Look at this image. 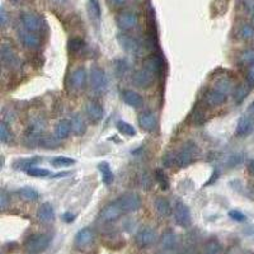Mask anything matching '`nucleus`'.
<instances>
[{
  "instance_id": "48",
  "label": "nucleus",
  "mask_w": 254,
  "mask_h": 254,
  "mask_svg": "<svg viewBox=\"0 0 254 254\" xmlns=\"http://www.w3.org/2000/svg\"><path fill=\"white\" fill-rule=\"evenodd\" d=\"M0 18H1V26L3 27L7 26L8 14H7V10H5V8L4 7H1V10H0Z\"/></svg>"
},
{
  "instance_id": "11",
  "label": "nucleus",
  "mask_w": 254,
  "mask_h": 254,
  "mask_svg": "<svg viewBox=\"0 0 254 254\" xmlns=\"http://www.w3.org/2000/svg\"><path fill=\"white\" fill-rule=\"evenodd\" d=\"M116 23L117 26L119 27V29H122V31H131V29L137 27L138 17L137 14L131 12V10H125V12H122V13L117 16Z\"/></svg>"
},
{
  "instance_id": "15",
  "label": "nucleus",
  "mask_w": 254,
  "mask_h": 254,
  "mask_svg": "<svg viewBox=\"0 0 254 254\" xmlns=\"http://www.w3.org/2000/svg\"><path fill=\"white\" fill-rule=\"evenodd\" d=\"M88 81V74L85 68L75 69L70 75V87L75 90H81L85 88Z\"/></svg>"
},
{
  "instance_id": "32",
  "label": "nucleus",
  "mask_w": 254,
  "mask_h": 254,
  "mask_svg": "<svg viewBox=\"0 0 254 254\" xmlns=\"http://www.w3.org/2000/svg\"><path fill=\"white\" fill-rule=\"evenodd\" d=\"M251 85L248 83L245 84H240L239 87H236V89H235V93H234V99L236 103H241L243 100L247 98V96L249 94V90H251Z\"/></svg>"
},
{
  "instance_id": "51",
  "label": "nucleus",
  "mask_w": 254,
  "mask_h": 254,
  "mask_svg": "<svg viewBox=\"0 0 254 254\" xmlns=\"http://www.w3.org/2000/svg\"><path fill=\"white\" fill-rule=\"evenodd\" d=\"M9 1L12 4H13V5H20V4L22 3L23 0H9Z\"/></svg>"
},
{
  "instance_id": "21",
  "label": "nucleus",
  "mask_w": 254,
  "mask_h": 254,
  "mask_svg": "<svg viewBox=\"0 0 254 254\" xmlns=\"http://www.w3.org/2000/svg\"><path fill=\"white\" fill-rule=\"evenodd\" d=\"M122 99L127 106L134 107V108H140L144 104V99H142L141 94H138L137 92L131 89H126L122 92Z\"/></svg>"
},
{
  "instance_id": "52",
  "label": "nucleus",
  "mask_w": 254,
  "mask_h": 254,
  "mask_svg": "<svg viewBox=\"0 0 254 254\" xmlns=\"http://www.w3.org/2000/svg\"><path fill=\"white\" fill-rule=\"evenodd\" d=\"M160 254H173V249H163Z\"/></svg>"
},
{
  "instance_id": "13",
  "label": "nucleus",
  "mask_w": 254,
  "mask_h": 254,
  "mask_svg": "<svg viewBox=\"0 0 254 254\" xmlns=\"http://www.w3.org/2000/svg\"><path fill=\"white\" fill-rule=\"evenodd\" d=\"M18 37H20L22 45L28 50H37L41 46V37L39 33L29 32V31L20 28L18 31Z\"/></svg>"
},
{
  "instance_id": "1",
  "label": "nucleus",
  "mask_w": 254,
  "mask_h": 254,
  "mask_svg": "<svg viewBox=\"0 0 254 254\" xmlns=\"http://www.w3.org/2000/svg\"><path fill=\"white\" fill-rule=\"evenodd\" d=\"M198 155V148L193 141H187L177 154L174 155V164L179 168L190 165Z\"/></svg>"
},
{
  "instance_id": "40",
  "label": "nucleus",
  "mask_w": 254,
  "mask_h": 254,
  "mask_svg": "<svg viewBox=\"0 0 254 254\" xmlns=\"http://www.w3.org/2000/svg\"><path fill=\"white\" fill-rule=\"evenodd\" d=\"M155 179L158 180L159 186L161 187V190L167 191L168 188H169V180H168V177L167 174H165V172L163 171V169H156L155 171Z\"/></svg>"
},
{
  "instance_id": "24",
  "label": "nucleus",
  "mask_w": 254,
  "mask_h": 254,
  "mask_svg": "<svg viewBox=\"0 0 254 254\" xmlns=\"http://www.w3.org/2000/svg\"><path fill=\"white\" fill-rule=\"evenodd\" d=\"M39 161H42V159L39 156H33V158H24V159H18L13 163V169L14 171H26L28 172L31 168L35 167L36 164H39Z\"/></svg>"
},
{
  "instance_id": "42",
  "label": "nucleus",
  "mask_w": 254,
  "mask_h": 254,
  "mask_svg": "<svg viewBox=\"0 0 254 254\" xmlns=\"http://www.w3.org/2000/svg\"><path fill=\"white\" fill-rule=\"evenodd\" d=\"M28 176L31 177H35V178H45L47 176H50V172L47 169H43V168H37V167H33L31 168L28 172H27Z\"/></svg>"
},
{
  "instance_id": "50",
  "label": "nucleus",
  "mask_w": 254,
  "mask_h": 254,
  "mask_svg": "<svg viewBox=\"0 0 254 254\" xmlns=\"http://www.w3.org/2000/svg\"><path fill=\"white\" fill-rule=\"evenodd\" d=\"M248 172H249L252 177H254V159L248 163Z\"/></svg>"
},
{
  "instance_id": "36",
  "label": "nucleus",
  "mask_w": 254,
  "mask_h": 254,
  "mask_svg": "<svg viewBox=\"0 0 254 254\" xmlns=\"http://www.w3.org/2000/svg\"><path fill=\"white\" fill-rule=\"evenodd\" d=\"M59 142H60V140L56 136L51 135L42 136L41 140H39V145L45 149H56L59 146Z\"/></svg>"
},
{
  "instance_id": "27",
  "label": "nucleus",
  "mask_w": 254,
  "mask_h": 254,
  "mask_svg": "<svg viewBox=\"0 0 254 254\" xmlns=\"http://www.w3.org/2000/svg\"><path fill=\"white\" fill-rule=\"evenodd\" d=\"M98 169L100 172V176H102V180L106 186H110L113 183V179H115V176L112 173V169H111V165L107 163V161H102L98 165Z\"/></svg>"
},
{
  "instance_id": "9",
  "label": "nucleus",
  "mask_w": 254,
  "mask_h": 254,
  "mask_svg": "<svg viewBox=\"0 0 254 254\" xmlns=\"http://www.w3.org/2000/svg\"><path fill=\"white\" fill-rule=\"evenodd\" d=\"M123 210L122 207L119 206L118 201H113V202L108 203V205H106V206L102 209V211H100L99 214V217L102 221L104 222H115L117 221V220L122 216Z\"/></svg>"
},
{
  "instance_id": "8",
  "label": "nucleus",
  "mask_w": 254,
  "mask_h": 254,
  "mask_svg": "<svg viewBox=\"0 0 254 254\" xmlns=\"http://www.w3.org/2000/svg\"><path fill=\"white\" fill-rule=\"evenodd\" d=\"M89 80H90V87L94 92L99 93L102 90H104L107 85V79H106V73L102 68L99 66H92L90 69V74H89Z\"/></svg>"
},
{
  "instance_id": "17",
  "label": "nucleus",
  "mask_w": 254,
  "mask_h": 254,
  "mask_svg": "<svg viewBox=\"0 0 254 254\" xmlns=\"http://www.w3.org/2000/svg\"><path fill=\"white\" fill-rule=\"evenodd\" d=\"M94 240V233L90 228H84L81 230L77 233L74 239V243L78 248H87L88 245H90Z\"/></svg>"
},
{
  "instance_id": "22",
  "label": "nucleus",
  "mask_w": 254,
  "mask_h": 254,
  "mask_svg": "<svg viewBox=\"0 0 254 254\" xmlns=\"http://www.w3.org/2000/svg\"><path fill=\"white\" fill-rule=\"evenodd\" d=\"M87 115L92 122H99L100 119L103 118V107L96 100H92L87 104Z\"/></svg>"
},
{
  "instance_id": "47",
  "label": "nucleus",
  "mask_w": 254,
  "mask_h": 254,
  "mask_svg": "<svg viewBox=\"0 0 254 254\" xmlns=\"http://www.w3.org/2000/svg\"><path fill=\"white\" fill-rule=\"evenodd\" d=\"M107 1H108V4L113 8H121L127 3V0H107Z\"/></svg>"
},
{
  "instance_id": "46",
  "label": "nucleus",
  "mask_w": 254,
  "mask_h": 254,
  "mask_svg": "<svg viewBox=\"0 0 254 254\" xmlns=\"http://www.w3.org/2000/svg\"><path fill=\"white\" fill-rule=\"evenodd\" d=\"M247 83L254 87V64L249 65L247 69Z\"/></svg>"
},
{
  "instance_id": "10",
  "label": "nucleus",
  "mask_w": 254,
  "mask_h": 254,
  "mask_svg": "<svg viewBox=\"0 0 254 254\" xmlns=\"http://www.w3.org/2000/svg\"><path fill=\"white\" fill-rule=\"evenodd\" d=\"M117 41H118L119 46L125 50L127 54H132L136 55L141 50V43L136 37L129 35V33H119L117 36Z\"/></svg>"
},
{
  "instance_id": "25",
  "label": "nucleus",
  "mask_w": 254,
  "mask_h": 254,
  "mask_svg": "<svg viewBox=\"0 0 254 254\" xmlns=\"http://www.w3.org/2000/svg\"><path fill=\"white\" fill-rule=\"evenodd\" d=\"M71 131L73 134L77 136H81L85 134L87 131V123H85V119L83 118L81 115L79 113H75L73 118H71Z\"/></svg>"
},
{
  "instance_id": "37",
  "label": "nucleus",
  "mask_w": 254,
  "mask_h": 254,
  "mask_svg": "<svg viewBox=\"0 0 254 254\" xmlns=\"http://www.w3.org/2000/svg\"><path fill=\"white\" fill-rule=\"evenodd\" d=\"M51 164L56 168H66L71 167L73 164H75V160L68 156H56L51 160Z\"/></svg>"
},
{
  "instance_id": "4",
  "label": "nucleus",
  "mask_w": 254,
  "mask_h": 254,
  "mask_svg": "<svg viewBox=\"0 0 254 254\" xmlns=\"http://www.w3.org/2000/svg\"><path fill=\"white\" fill-rule=\"evenodd\" d=\"M254 131V102L249 106L247 113H244L239 119L236 126V135L248 136Z\"/></svg>"
},
{
  "instance_id": "16",
  "label": "nucleus",
  "mask_w": 254,
  "mask_h": 254,
  "mask_svg": "<svg viewBox=\"0 0 254 254\" xmlns=\"http://www.w3.org/2000/svg\"><path fill=\"white\" fill-rule=\"evenodd\" d=\"M138 125L144 131L153 132L158 127V118L154 113L146 111V112H142L138 117Z\"/></svg>"
},
{
  "instance_id": "49",
  "label": "nucleus",
  "mask_w": 254,
  "mask_h": 254,
  "mask_svg": "<svg viewBox=\"0 0 254 254\" xmlns=\"http://www.w3.org/2000/svg\"><path fill=\"white\" fill-rule=\"evenodd\" d=\"M62 217H64V220L66 222H73V221H74V219H75V216L73 215V214H71V213L64 214V216H62Z\"/></svg>"
},
{
  "instance_id": "33",
  "label": "nucleus",
  "mask_w": 254,
  "mask_h": 254,
  "mask_svg": "<svg viewBox=\"0 0 254 254\" xmlns=\"http://www.w3.org/2000/svg\"><path fill=\"white\" fill-rule=\"evenodd\" d=\"M176 241H177L176 234L169 230V232H165L163 236H161L160 245L163 249H173V247L176 245Z\"/></svg>"
},
{
  "instance_id": "38",
  "label": "nucleus",
  "mask_w": 254,
  "mask_h": 254,
  "mask_svg": "<svg viewBox=\"0 0 254 254\" xmlns=\"http://www.w3.org/2000/svg\"><path fill=\"white\" fill-rule=\"evenodd\" d=\"M117 129H118V131L122 134V135L125 136H135L136 135V130L135 127L132 125H130V123L125 122V121H118L117 122Z\"/></svg>"
},
{
  "instance_id": "41",
  "label": "nucleus",
  "mask_w": 254,
  "mask_h": 254,
  "mask_svg": "<svg viewBox=\"0 0 254 254\" xmlns=\"http://www.w3.org/2000/svg\"><path fill=\"white\" fill-rule=\"evenodd\" d=\"M240 62L241 64L247 65V66L254 64V50L253 48H249V50H245L244 52H241Z\"/></svg>"
},
{
  "instance_id": "31",
  "label": "nucleus",
  "mask_w": 254,
  "mask_h": 254,
  "mask_svg": "<svg viewBox=\"0 0 254 254\" xmlns=\"http://www.w3.org/2000/svg\"><path fill=\"white\" fill-rule=\"evenodd\" d=\"M236 35L243 41H249L254 39V27L251 24H241L236 31Z\"/></svg>"
},
{
  "instance_id": "43",
  "label": "nucleus",
  "mask_w": 254,
  "mask_h": 254,
  "mask_svg": "<svg viewBox=\"0 0 254 254\" xmlns=\"http://www.w3.org/2000/svg\"><path fill=\"white\" fill-rule=\"evenodd\" d=\"M10 205V195L5 190H1L0 192V207L1 210H7Z\"/></svg>"
},
{
  "instance_id": "20",
  "label": "nucleus",
  "mask_w": 254,
  "mask_h": 254,
  "mask_svg": "<svg viewBox=\"0 0 254 254\" xmlns=\"http://www.w3.org/2000/svg\"><path fill=\"white\" fill-rule=\"evenodd\" d=\"M37 219L42 222V224H50L55 220V211L54 207L50 202L42 203L41 206L37 210Z\"/></svg>"
},
{
  "instance_id": "6",
  "label": "nucleus",
  "mask_w": 254,
  "mask_h": 254,
  "mask_svg": "<svg viewBox=\"0 0 254 254\" xmlns=\"http://www.w3.org/2000/svg\"><path fill=\"white\" fill-rule=\"evenodd\" d=\"M119 206L122 207L123 213H135L141 207V198L137 193L129 192L117 198Z\"/></svg>"
},
{
  "instance_id": "34",
  "label": "nucleus",
  "mask_w": 254,
  "mask_h": 254,
  "mask_svg": "<svg viewBox=\"0 0 254 254\" xmlns=\"http://www.w3.org/2000/svg\"><path fill=\"white\" fill-rule=\"evenodd\" d=\"M222 247L216 239H211L205 244L203 248V254H221Z\"/></svg>"
},
{
  "instance_id": "26",
  "label": "nucleus",
  "mask_w": 254,
  "mask_h": 254,
  "mask_svg": "<svg viewBox=\"0 0 254 254\" xmlns=\"http://www.w3.org/2000/svg\"><path fill=\"white\" fill-rule=\"evenodd\" d=\"M71 131V122L68 121V119H61L59 121L58 125L55 127V136L61 141V140H65L68 137L69 134Z\"/></svg>"
},
{
  "instance_id": "35",
  "label": "nucleus",
  "mask_w": 254,
  "mask_h": 254,
  "mask_svg": "<svg viewBox=\"0 0 254 254\" xmlns=\"http://www.w3.org/2000/svg\"><path fill=\"white\" fill-rule=\"evenodd\" d=\"M12 138H13V134L10 131L9 123L1 121V123H0V140L3 144H8V142L12 141Z\"/></svg>"
},
{
  "instance_id": "45",
  "label": "nucleus",
  "mask_w": 254,
  "mask_h": 254,
  "mask_svg": "<svg viewBox=\"0 0 254 254\" xmlns=\"http://www.w3.org/2000/svg\"><path fill=\"white\" fill-rule=\"evenodd\" d=\"M241 5L248 14L254 16V0H240Z\"/></svg>"
},
{
  "instance_id": "18",
  "label": "nucleus",
  "mask_w": 254,
  "mask_h": 254,
  "mask_svg": "<svg viewBox=\"0 0 254 254\" xmlns=\"http://www.w3.org/2000/svg\"><path fill=\"white\" fill-rule=\"evenodd\" d=\"M144 69L149 70L158 78L161 74V71H163V59H161V55L154 54L153 56L146 59L144 61Z\"/></svg>"
},
{
  "instance_id": "44",
  "label": "nucleus",
  "mask_w": 254,
  "mask_h": 254,
  "mask_svg": "<svg viewBox=\"0 0 254 254\" xmlns=\"http://www.w3.org/2000/svg\"><path fill=\"white\" fill-rule=\"evenodd\" d=\"M229 217L236 222H244L245 220H247V216L243 213H240L239 210H232V211H229Z\"/></svg>"
},
{
  "instance_id": "53",
  "label": "nucleus",
  "mask_w": 254,
  "mask_h": 254,
  "mask_svg": "<svg viewBox=\"0 0 254 254\" xmlns=\"http://www.w3.org/2000/svg\"><path fill=\"white\" fill-rule=\"evenodd\" d=\"M55 1H58L59 4H64L65 1H66V0H55Z\"/></svg>"
},
{
  "instance_id": "30",
  "label": "nucleus",
  "mask_w": 254,
  "mask_h": 254,
  "mask_svg": "<svg viewBox=\"0 0 254 254\" xmlns=\"http://www.w3.org/2000/svg\"><path fill=\"white\" fill-rule=\"evenodd\" d=\"M85 47V41L81 37H71L68 41V50L70 54H78Z\"/></svg>"
},
{
  "instance_id": "7",
  "label": "nucleus",
  "mask_w": 254,
  "mask_h": 254,
  "mask_svg": "<svg viewBox=\"0 0 254 254\" xmlns=\"http://www.w3.org/2000/svg\"><path fill=\"white\" fill-rule=\"evenodd\" d=\"M156 239H158V235H156L155 229L151 228V226H144L135 235V243L140 248L150 247L156 241Z\"/></svg>"
},
{
  "instance_id": "28",
  "label": "nucleus",
  "mask_w": 254,
  "mask_h": 254,
  "mask_svg": "<svg viewBox=\"0 0 254 254\" xmlns=\"http://www.w3.org/2000/svg\"><path fill=\"white\" fill-rule=\"evenodd\" d=\"M88 10H89L90 18L99 22L100 16H102V8H100L99 0H88Z\"/></svg>"
},
{
  "instance_id": "23",
  "label": "nucleus",
  "mask_w": 254,
  "mask_h": 254,
  "mask_svg": "<svg viewBox=\"0 0 254 254\" xmlns=\"http://www.w3.org/2000/svg\"><path fill=\"white\" fill-rule=\"evenodd\" d=\"M154 207H155V211L158 214L160 217L165 219V217H169L173 213V209H172V205L169 203L165 197H158V198L155 199L154 202Z\"/></svg>"
},
{
  "instance_id": "29",
  "label": "nucleus",
  "mask_w": 254,
  "mask_h": 254,
  "mask_svg": "<svg viewBox=\"0 0 254 254\" xmlns=\"http://www.w3.org/2000/svg\"><path fill=\"white\" fill-rule=\"evenodd\" d=\"M18 192H20V197L24 201H27V202H36L39 198V192L35 188H32V187H23Z\"/></svg>"
},
{
  "instance_id": "39",
  "label": "nucleus",
  "mask_w": 254,
  "mask_h": 254,
  "mask_svg": "<svg viewBox=\"0 0 254 254\" xmlns=\"http://www.w3.org/2000/svg\"><path fill=\"white\" fill-rule=\"evenodd\" d=\"M214 88L217 90H220V92H222V93H225L226 96H229V93H230L233 89V84H232V81L229 80V79H226V78H222V79H220V80L216 81L215 87Z\"/></svg>"
},
{
  "instance_id": "2",
  "label": "nucleus",
  "mask_w": 254,
  "mask_h": 254,
  "mask_svg": "<svg viewBox=\"0 0 254 254\" xmlns=\"http://www.w3.org/2000/svg\"><path fill=\"white\" fill-rule=\"evenodd\" d=\"M51 244V238L47 234H33L26 240L27 252L31 254H39L45 252Z\"/></svg>"
},
{
  "instance_id": "12",
  "label": "nucleus",
  "mask_w": 254,
  "mask_h": 254,
  "mask_svg": "<svg viewBox=\"0 0 254 254\" xmlns=\"http://www.w3.org/2000/svg\"><path fill=\"white\" fill-rule=\"evenodd\" d=\"M155 78L156 77L153 73L142 68L134 73V75H132V83L135 84L136 87L141 88V89H148L149 87L153 85V83L155 81Z\"/></svg>"
},
{
  "instance_id": "54",
  "label": "nucleus",
  "mask_w": 254,
  "mask_h": 254,
  "mask_svg": "<svg viewBox=\"0 0 254 254\" xmlns=\"http://www.w3.org/2000/svg\"><path fill=\"white\" fill-rule=\"evenodd\" d=\"M253 26H254V16H253Z\"/></svg>"
},
{
  "instance_id": "5",
  "label": "nucleus",
  "mask_w": 254,
  "mask_h": 254,
  "mask_svg": "<svg viewBox=\"0 0 254 254\" xmlns=\"http://www.w3.org/2000/svg\"><path fill=\"white\" fill-rule=\"evenodd\" d=\"M173 216L177 225L182 226V228H188L191 225V221H192L191 211L186 203H183L182 201H177L174 205Z\"/></svg>"
},
{
  "instance_id": "14",
  "label": "nucleus",
  "mask_w": 254,
  "mask_h": 254,
  "mask_svg": "<svg viewBox=\"0 0 254 254\" xmlns=\"http://www.w3.org/2000/svg\"><path fill=\"white\" fill-rule=\"evenodd\" d=\"M1 61H3L5 68L16 69L20 66V60L17 58V54L12 45L3 43V46H1Z\"/></svg>"
},
{
  "instance_id": "19",
  "label": "nucleus",
  "mask_w": 254,
  "mask_h": 254,
  "mask_svg": "<svg viewBox=\"0 0 254 254\" xmlns=\"http://www.w3.org/2000/svg\"><path fill=\"white\" fill-rule=\"evenodd\" d=\"M228 99V96L225 93H222L220 90L213 88L211 90H209L205 96V102L209 107H219L221 104H224Z\"/></svg>"
},
{
  "instance_id": "3",
  "label": "nucleus",
  "mask_w": 254,
  "mask_h": 254,
  "mask_svg": "<svg viewBox=\"0 0 254 254\" xmlns=\"http://www.w3.org/2000/svg\"><path fill=\"white\" fill-rule=\"evenodd\" d=\"M20 24H22L23 29L33 33L42 32V29L45 27V23H43V20H42L41 17L39 14L31 13V12L22 13V16H20Z\"/></svg>"
}]
</instances>
